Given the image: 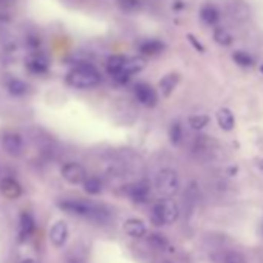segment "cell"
<instances>
[{
  "label": "cell",
  "instance_id": "44dd1931",
  "mask_svg": "<svg viewBox=\"0 0 263 263\" xmlns=\"http://www.w3.org/2000/svg\"><path fill=\"white\" fill-rule=\"evenodd\" d=\"M82 187L88 195H99L102 192V183L96 177H87L82 183Z\"/></svg>",
  "mask_w": 263,
  "mask_h": 263
},
{
  "label": "cell",
  "instance_id": "7402d4cb",
  "mask_svg": "<svg viewBox=\"0 0 263 263\" xmlns=\"http://www.w3.org/2000/svg\"><path fill=\"white\" fill-rule=\"evenodd\" d=\"M124 61H125V56H122V54H113V56H110V58L107 59V64H105L108 74L111 76V74L118 73V71L122 68Z\"/></svg>",
  "mask_w": 263,
  "mask_h": 263
},
{
  "label": "cell",
  "instance_id": "d6986e66",
  "mask_svg": "<svg viewBox=\"0 0 263 263\" xmlns=\"http://www.w3.org/2000/svg\"><path fill=\"white\" fill-rule=\"evenodd\" d=\"M34 231V218L30 212H22L21 215V237L28 238Z\"/></svg>",
  "mask_w": 263,
  "mask_h": 263
},
{
  "label": "cell",
  "instance_id": "f546056e",
  "mask_svg": "<svg viewBox=\"0 0 263 263\" xmlns=\"http://www.w3.org/2000/svg\"><path fill=\"white\" fill-rule=\"evenodd\" d=\"M226 263H246V260L240 254H229L226 258Z\"/></svg>",
  "mask_w": 263,
  "mask_h": 263
},
{
  "label": "cell",
  "instance_id": "5b68a950",
  "mask_svg": "<svg viewBox=\"0 0 263 263\" xmlns=\"http://www.w3.org/2000/svg\"><path fill=\"white\" fill-rule=\"evenodd\" d=\"M144 68H146V59L144 58H141V56H125L122 68L118 73L111 74V78L118 84H127L132 76L143 71Z\"/></svg>",
  "mask_w": 263,
  "mask_h": 263
},
{
  "label": "cell",
  "instance_id": "4316f807",
  "mask_svg": "<svg viewBox=\"0 0 263 263\" xmlns=\"http://www.w3.org/2000/svg\"><path fill=\"white\" fill-rule=\"evenodd\" d=\"M232 58H234V61H235L238 65H241V67H249V65L252 64V58H251L249 54L243 53V51H235Z\"/></svg>",
  "mask_w": 263,
  "mask_h": 263
},
{
  "label": "cell",
  "instance_id": "4fadbf2b",
  "mask_svg": "<svg viewBox=\"0 0 263 263\" xmlns=\"http://www.w3.org/2000/svg\"><path fill=\"white\" fill-rule=\"evenodd\" d=\"M0 192L10 200H17L22 195V187L14 178H2V181H0Z\"/></svg>",
  "mask_w": 263,
  "mask_h": 263
},
{
  "label": "cell",
  "instance_id": "9c48e42d",
  "mask_svg": "<svg viewBox=\"0 0 263 263\" xmlns=\"http://www.w3.org/2000/svg\"><path fill=\"white\" fill-rule=\"evenodd\" d=\"M68 240V224L64 220L56 221L50 229V241L56 248H62Z\"/></svg>",
  "mask_w": 263,
  "mask_h": 263
},
{
  "label": "cell",
  "instance_id": "5bb4252c",
  "mask_svg": "<svg viewBox=\"0 0 263 263\" xmlns=\"http://www.w3.org/2000/svg\"><path fill=\"white\" fill-rule=\"evenodd\" d=\"M124 231L125 234H128L134 238H143L147 234V228L146 223L140 218H128L124 223Z\"/></svg>",
  "mask_w": 263,
  "mask_h": 263
},
{
  "label": "cell",
  "instance_id": "7a4b0ae2",
  "mask_svg": "<svg viewBox=\"0 0 263 263\" xmlns=\"http://www.w3.org/2000/svg\"><path fill=\"white\" fill-rule=\"evenodd\" d=\"M58 206L71 214V215H78V217H84V218H90V220H95V221H105L108 220V215L107 212H104L101 208L91 204V203H87V201H82V200H65V201H59Z\"/></svg>",
  "mask_w": 263,
  "mask_h": 263
},
{
  "label": "cell",
  "instance_id": "ac0fdd59",
  "mask_svg": "<svg viewBox=\"0 0 263 263\" xmlns=\"http://www.w3.org/2000/svg\"><path fill=\"white\" fill-rule=\"evenodd\" d=\"M200 19H201V22L204 25H209L211 27V25H215L218 22L220 14H218V11H217L215 7H212V5H203L201 10H200Z\"/></svg>",
  "mask_w": 263,
  "mask_h": 263
},
{
  "label": "cell",
  "instance_id": "52a82bcc",
  "mask_svg": "<svg viewBox=\"0 0 263 263\" xmlns=\"http://www.w3.org/2000/svg\"><path fill=\"white\" fill-rule=\"evenodd\" d=\"M135 96H137L138 102L146 105V107H155L158 102L157 90L146 82H140L135 85Z\"/></svg>",
  "mask_w": 263,
  "mask_h": 263
},
{
  "label": "cell",
  "instance_id": "cb8c5ba5",
  "mask_svg": "<svg viewBox=\"0 0 263 263\" xmlns=\"http://www.w3.org/2000/svg\"><path fill=\"white\" fill-rule=\"evenodd\" d=\"M169 138H171V143L172 144H180L181 140H183V127L181 124L177 121V122H172L171 128H169Z\"/></svg>",
  "mask_w": 263,
  "mask_h": 263
},
{
  "label": "cell",
  "instance_id": "8992f818",
  "mask_svg": "<svg viewBox=\"0 0 263 263\" xmlns=\"http://www.w3.org/2000/svg\"><path fill=\"white\" fill-rule=\"evenodd\" d=\"M61 175L70 184H82L84 180L87 178L85 169L81 164H78V163H67V164H64L62 169H61Z\"/></svg>",
  "mask_w": 263,
  "mask_h": 263
},
{
  "label": "cell",
  "instance_id": "836d02e7",
  "mask_svg": "<svg viewBox=\"0 0 263 263\" xmlns=\"http://www.w3.org/2000/svg\"><path fill=\"white\" fill-rule=\"evenodd\" d=\"M4 2H11V0H4Z\"/></svg>",
  "mask_w": 263,
  "mask_h": 263
},
{
  "label": "cell",
  "instance_id": "d6a6232c",
  "mask_svg": "<svg viewBox=\"0 0 263 263\" xmlns=\"http://www.w3.org/2000/svg\"><path fill=\"white\" fill-rule=\"evenodd\" d=\"M260 71H261V73H263V65H261V67H260Z\"/></svg>",
  "mask_w": 263,
  "mask_h": 263
},
{
  "label": "cell",
  "instance_id": "277c9868",
  "mask_svg": "<svg viewBox=\"0 0 263 263\" xmlns=\"http://www.w3.org/2000/svg\"><path fill=\"white\" fill-rule=\"evenodd\" d=\"M178 204L171 198H163L154 206V220L158 224H172L178 220Z\"/></svg>",
  "mask_w": 263,
  "mask_h": 263
},
{
  "label": "cell",
  "instance_id": "d4e9b609",
  "mask_svg": "<svg viewBox=\"0 0 263 263\" xmlns=\"http://www.w3.org/2000/svg\"><path fill=\"white\" fill-rule=\"evenodd\" d=\"M209 122V118L206 115H194L189 118V125L194 128V130H201L208 125Z\"/></svg>",
  "mask_w": 263,
  "mask_h": 263
},
{
  "label": "cell",
  "instance_id": "603a6c76",
  "mask_svg": "<svg viewBox=\"0 0 263 263\" xmlns=\"http://www.w3.org/2000/svg\"><path fill=\"white\" fill-rule=\"evenodd\" d=\"M214 41H215L218 45H221V47H229V45L232 44V36H231V33H229L228 30H224V28H217V30L214 31Z\"/></svg>",
  "mask_w": 263,
  "mask_h": 263
},
{
  "label": "cell",
  "instance_id": "e0dca14e",
  "mask_svg": "<svg viewBox=\"0 0 263 263\" xmlns=\"http://www.w3.org/2000/svg\"><path fill=\"white\" fill-rule=\"evenodd\" d=\"M217 122H218V125H220L223 130H226V132L232 130L234 125H235L234 113H232L229 108H220V110L217 111Z\"/></svg>",
  "mask_w": 263,
  "mask_h": 263
},
{
  "label": "cell",
  "instance_id": "2e32d148",
  "mask_svg": "<svg viewBox=\"0 0 263 263\" xmlns=\"http://www.w3.org/2000/svg\"><path fill=\"white\" fill-rule=\"evenodd\" d=\"M180 82V76L177 73H169L166 74L161 81H160V90L163 93L164 98H169L172 95V91L175 90V87Z\"/></svg>",
  "mask_w": 263,
  "mask_h": 263
},
{
  "label": "cell",
  "instance_id": "8fae6325",
  "mask_svg": "<svg viewBox=\"0 0 263 263\" xmlns=\"http://www.w3.org/2000/svg\"><path fill=\"white\" fill-rule=\"evenodd\" d=\"M127 194H128V197H130L132 200L137 201V203H146V201L151 198L152 191H151L149 183L140 181V183H135V184L128 186Z\"/></svg>",
  "mask_w": 263,
  "mask_h": 263
},
{
  "label": "cell",
  "instance_id": "ba28073f",
  "mask_svg": "<svg viewBox=\"0 0 263 263\" xmlns=\"http://www.w3.org/2000/svg\"><path fill=\"white\" fill-rule=\"evenodd\" d=\"M228 14L235 22H246L251 17V8L245 0H229L228 2Z\"/></svg>",
  "mask_w": 263,
  "mask_h": 263
},
{
  "label": "cell",
  "instance_id": "ffe728a7",
  "mask_svg": "<svg viewBox=\"0 0 263 263\" xmlns=\"http://www.w3.org/2000/svg\"><path fill=\"white\" fill-rule=\"evenodd\" d=\"M7 88L13 96H24L28 93V85L22 79H17V78H11L7 82Z\"/></svg>",
  "mask_w": 263,
  "mask_h": 263
},
{
  "label": "cell",
  "instance_id": "3957f363",
  "mask_svg": "<svg viewBox=\"0 0 263 263\" xmlns=\"http://www.w3.org/2000/svg\"><path fill=\"white\" fill-rule=\"evenodd\" d=\"M155 187H157L160 195H163L166 198L174 197L178 192V189H180L178 174L174 169H163V171H160L157 178H155Z\"/></svg>",
  "mask_w": 263,
  "mask_h": 263
},
{
  "label": "cell",
  "instance_id": "7c38bea8",
  "mask_svg": "<svg viewBox=\"0 0 263 263\" xmlns=\"http://www.w3.org/2000/svg\"><path fill=\"white\" fill-rule=\"evenodd\" d=\"M48 67H50L48 59L44 54H41V53L31 54L28 58V61H27V68L31 73H34V74H44V73H47L48 71Z\"/></svg>",
  "mask_w": 263,
  "mask_h": 263
},
{
  "label": "cell",
  "instance_id": "6da1fadb",
  "mask_svg": "<svg viewBox=\"0 0 263 263\" xmlns=\"http://www.w3.org/2000/svg\"><path fill=\"white\" fill-rule=\"evenodd\" d=\"M65 81L71 88L90 90V88H95L101 82V74L91 64L82 62L68 71Z\"/></svg>",
  "mask_w": 263,
  "mask_h": 263
},
{
  "label": "cell",
  "instance_id": "f1b7e54d",
  "mask_svg": "<svg viewBox=\"0 0 263 263\" xmlns=\"http://www.w3.org/2000/svg\"><path fill=\"white\" fill-rule=\"evenodd\" d=\"M151 241H152L155 246H158L160 249H163V248H167V246H169L167 240H166L163 235H158V234H154V235H151Z\"/></svg>",
  "mask_w": 263,
  "mask_h": 263
},
{
  "label": "cell",
  "instance_id": "1f68e13d",
  "mask_svg": "<svg viewBox=\"0 0 263 263\" xmlns=\"http://www.w3.org/2000/svg\"><path fill=\"white\" fill-rule=\"evenodd\" d=\"M257 164H258V167H260V169L263 171V160H260V163H257Z\"/></svg>",
  "mask_w": 263,
  "mask_h": 263
},
{
  "label": "cell",
  "instance_id": "4dcf8cb0",
  "mask_svg": "<svg viewBox=\"0 0 263 263\" xmlns=\"http://www.w3.org/2000/svg\"><path fill=\"white\" fill-rule=\"evenodd\" d=\"M189 41H191V42L194 44V47H195V48H197L198 51H203V50H204V48L201 47V44H198V42L195 41V37H194V36H189Z\"/></svg>",
  "mask_w": 263,
  "mask_h": 263
},
{
  "label": "cell",
  "instance_id": "30bf717a",
  "mask_svg": "<svg viewBox=\"0 0 263 263\" xmlns=\"http://www.w3.org/2000/svg\"><path fill=\"white\" fill-rule=\"evenodd\" d=\"M2 144H4V149L7 151V154L11 155V157H19L22 154L24 143H22V138L17 134H13V132L5 134L2 137Z\"/></svg>",
  "mask_w": 263,
  "mask_h": 263
},
{
  "label": "cell",
  "instance_id": "9a60e30c",
  "mask_svg": "<svg viewBox=\"0 0 263 263\" xmlns=\"http://www.w3.org/2000/svg\"><path fill=\"white\" fill-rule=\"evenodd\" d=\"M138 50L143 56H158L161 54L164 50H166V44L161 42V41H157V39H149V41H144L138 45Z\"/></svg>",
  "mask_w": 263,
  "mask_h": 263
},
{
  "label": "cell",
  "instance_id": "83f0119b",
  "mask_svg": "<svg viewBox=\"0 0 263 263\" xmlns=\"http://www.w3.org/2000/svg\"><path fill=\"white\" fill-rule=\"evenodd\" d=\"M25 42H27L28 48H31L33 51H37L41 48V37L36 33H28L25 37Z\"/></svg>",
  "mask_w": 263,
  "mask_h": 263
},
{
  "label": "cell",
  "instance_id": "484cf974",
  "mask_svg": "<svg viewBox=\"0 0 263 263\" xmlns=\"http://www.w3.org/2000/svg\"><path fill=\"white\" fill-rule=\"evenodd\" d=\"M119 7L125 13H135L140 10V0H118Z\"/></svg>",
  "mask_w": 263,
  "mask_h": 263
}]
</instances>
